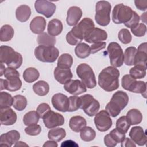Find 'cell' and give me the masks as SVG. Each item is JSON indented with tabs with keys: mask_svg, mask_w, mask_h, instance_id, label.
Instances as JSON below:
<instances>
[{
	"mask_svg": "<svg viewBox=\"0 0 147 147\" xmlns=\"http://www.w3.org/2000/svg\"><path fill=\"white\" fill-rule=\"evenodd\" d=\"M146 83L144 81H137L136 84L132 91V92L141 94L145 98H146Z\"/></svg>",
	"mask_w": 147,
	"mask_h": 147,
	"instance_id": "obj_47",
	"label": "cell"
},
{
	"mask_svg": "<svg viewBox=\"0 0 147 147\" xmlns=\"http://www.w3.org/2000/svg\"><path fill=\"white\" fill-rule=\"evenodd\" d=\"M58 146L57 143L55 141L49 140L47 141L43 145L44 147H57Z\"/></svg>",
	"mask_w": 147,
	"mask_h": 147,
	"instance_id": "obj_57",
	"label": "cell"
},
{
	"mask_svg": "<svg viewBox=\"0 0 147 147\" xmlns=\"http://www.w3.org/2000/svg\"><path fill=\"white\" fill-rule=\"evenodd\" d=\"M122 147H136V144L129 138L126 137L121 142Z\"/></svg>",
	"mask_w": 147,
	"mask_h": 147,
	"instance_id": "obj_55",
	"label": "cell"
},
{
	"mask_svg": "<svg viewBox=\"0 0 147 147\" xmlns=\"http://www.w3.org/2000/svg\"><path fill=\"white\" fill-rule=\"evenodd\" d=\"M20 137V133L12 130L6 133L2 134L0 136V145L2 146L10 147L18 141Z\"/></svg>",
	"mask_w": 147,
	"mask_h": 147,
	"instance_id": "obj_20",
	"label": "cell"
},
{
	"mask_svg": "<svg viewBox=\"0 0 147 147\" xmlns=\"http://www.w3.org/2000/svg\"><path fill=\"white\" fill-rule=\"evenodd\" d=\"M14 146H28V145L22 141H18L14 144Z\"/></svg>",
	"mask_w": 147,
	"mask_h": 147,
	"instance_id": "obj_58",
	"label": "cell"
},
{
	"mask_svg": "<svg viewBox=\"0 0 147 147\" xmlns=\"http://www.w3.org/2000/svg\"><path fill=\"white\" fill-rule=\"evenodd\" d=\"M136 7L140 10L145 11L147 9V0H135Z\"/></svg>",
	"mask_w": 147,
	"mask_h": 147,
	"instance_id": "obj_54",
	"label": "cell"
},
{
	"mask_svg": "<svg viewBox=\"0 0 147 147\" xmlns=\"http://www.w3.org/2000/svg\"><path fill=\"white\" fill-rule=\"evenodd\" d=\"M129 102L127 94L123 91H118L112 96L105 107L106 111L112 117L118 116Z\"/></svg>",
	"mask_w": 147,
	"mask_h": 147,
	"instance_id": "obj_3",
	"label": "cell"
},
{
	"mask_svg": "<svg viewBox=\"0 0 147 147\" xmlns=\"http://www.w3.org/2000/svg\"><path fill=\"white\" fill-rule=\"evenodd\" d=\"M1 63L6 64L8 67L14 69L20 68L22 63V55L16 52L9 46L2 45L0 47Z\"/></svg>",
	"mask_w": 147,
	"mask_h": 147,
	"instance_id": "obj_4",
	"label": "cell"
},
{
	"mask_svg": "<svg viewBox=\"0 0 147 147\" xmlns=\"http://www.w3.org/2000/svg\"><path fill=\"white\" fill-rule=\"evenodd\" d=\"M80 137L86 142H90L94 140L96 137L95 131L90 126H85L80 130Z\"/></svg>",
	"mask_w": 147,
	"mask_h": 147,
	"instance_id": "obj_36",
	"label": "cell"
},
{
	"mask_svg": "<svg viewBox=\"0 0 147 147\" xmlns=\"http://www.w3.org/2000/svg\"><path fill=\"white\" fill-rule=\"evenodd\" d=\"M104 143L105 145L107 147H114L117 144V143L114 140L109 134H106L104 137Z\"/></svg>",
	"mask_w": 147,
	"mask_h": 147,
	"instance_id": "obj_53",
	"label": "cell"
},
{
	"mask_svg": "<svg viewBox=\"0 0 147 147\" xmlns=\"http://www.w3.org/2000/svg\"><path fill=\"white\" fill-rule=\"evenodd\" d=\"M126 117L129 120L130 125H136L141 122L142 115L140 110L136 109H132L127 113Z\"/></svg>",
	"mask_w": 147,
	"mask_h": 147,
	"instance_id": "obj_29",
	"label": "cell"
},
{
	"mask_svg": "<svg viewBox=\"0 0 147 147\" xmlns=\"http://www.w3.org/2000/svg\"><path fill=\"white\" fill-rule=\"evenodd\" d=\"M119 40L124 44L130 43L132 40V36L130 31L126 28L122 29L119 30L118 34Z\"/></svg>",
	"mask_w": 147,
	"mask_h": 147,
	"instance_id": "obj_44",
	"label": "cell"
},
{
	"mask_svg": "<svg viewBox=\"0 0 147 147\" xmlns=\"http://www.w3.org/2000/svg\"><path fill=\"white\" fill-rule=\"evenodd\" d=\"M130 123L126 116L119 117L116 122V128L121 133L125 134L130 128Z\"/></svg>",
	"mask_w": 147,
	"mask_h": 147,
	"instance_id": "obj_41",
	"label": "cell"
},
{
	"mask_svg": "<svg viewBox=\"0 0 147 147\" xmlns=\"http://www.w3.org/2000/svg\"><path fill=\"white\" fill-rule=\"evenodd\" d=\"M16 112L10 107L0 109V121L1 125L10 126L14 124L17 121Z\"/></svg>",
	"mask_w": 147,
	"mask_h": 147,
	"instance_id": "obj_18",
	"label": "cell"
},
{
	"mask_svg": "<svg viewBox=\"0 0 147 147\" xmlns=\"http://www.w3.org/2000/svg\"><path fill=\"white\" fill-rule=\"evenodd\" d=\"M45 126L48 129H52L62 126L64 123V118L60 113L49 111L42 118Z\"/></svg>",
	"mask_w": 147,
	"mask_h": 147,
	"instance_id": "obj_13",
	"label": "cell"
},
{
	"mask_svg": "<svg viewBox=\"0 0 147 147\" xmlns=\"http://www.w3.org/2000/svg\"><path fill=\"white\" fill-rule=\"evenodd\" d=\"M59 51L54 46H37L34 49L36 58L44 63H53L57 59Z\"/></svg>",
	"mask_w": 147,
	"mask_h": 147,
	"instance_id": "obj_9",
	"label": "cell"
},
{
	"mask_svg": "<svg viewBox=\"0 0 147 147\" xmlns=\"http://www.w3.org/2000/svg\"><path fill=\"white\" fill-rule=\"evenodd\" d=\"M82 16V11L78 6H71L67 11L66 21L69 26H75Z\"/></svg>",
	"mask_w": 147,
	"mask_h": 147,
	"instance_id": "obj_23",
	"label": "cell"
},
{
	"mask_svg": "<svg viewBox=\"0 0 147 147\" xmlns=\"http://www.w3.org/2000/svg\"><path fill=\"white\" fill-rule=\"evenodd\" d=\"M64 90L74 95H78L82 94L87 91L86 87L78 79L70 80L64 84Z\"/></svg>",
	"mask_w": 147,
	"mask_h": 147,
	"instance_id": "obj_17",
	"label": "cell"
},
{
	"mask_svg": "<svg viewBox=\"0 0 147 147\" xmlns=\"http://www.w3.org/2000/svg\"><path fill=\"white\" fill-rule=\"evenodd\" d=\"M134 11L132 9L123 3L116 5L113 10L111 18L114 23L116 24H126L130 21L133 16Z\"/></svg>",
	"mask_w": 147,
	"mask_h": 147,
	"instance_id": "obj_7",
	"label": "cell"
},
{
	"mask_svg": "<svg viewBox=\"0 0 147 147\" xmlns=\"http://www.w3.org/2000/svg\"><path fill=\"white\" fill-rule=\"evenodd\" d=\"M136 53L137 48L134 47H129L125 49L124 53V63L126 65L131 66L134 65Z\"/></svg>",
	"mask_w": 147,
	"mask_h": 147,
	"instance_id": "obj_35",
	"label": "cell"
},
{
	"mask_svg": "<svg viewBox=\"0 0 147 147\" xmlns=\"http://www.w3.org/2000/svg\"><path fill=\"white\" fill-rule=\"evenodd\" d=\"M111 10V5L108 1H100L96 3L95 19L98 25L106 26L109 24Z\"/></svg>",
	"mask_w": 147,
	"mask_h": 147,
	"instance_id": "obj_6",
	"label": "cell"
},
{
	"mask_svg": "<svg viewBox=\"0 0 147 147\" xmlns=\"http://www.w3.org/2000/svg\"><path fill=\"white\" fill-rule=\"evenodd\" d=\"M6 79H1V91L5 89L9 91H16L22 86V82L20 79V74L16 69L7 67L4 73Z\"/></svg>",
	"mask_w": 147,
	"mask_h": 147,
	"instance_id": "obj_5",
	"label": "cell"
},
{
	"mask_svg": "<svg viewBox=\"0 0 147 147\" xmlns=\"http://www.w3.org/2000/svg\"><path fill=\"white\" fill-rule=\"evenodd\" d=\"M129 137L135 144L139 146L145 145L146 143V133L141 126L133 127L129 132Z\"/></svg>",
	"mask_w": 147,
	"mask_h": 147,
	"instance_id": "obj_19",
	"label": "cell"
},
{
	"mask_svg": "<svg viewBox=\"0 0 147 147\" xmlns=\"http://www.w3.org/2000/svg\"><path fill=\"white\" fill-rule=\"evenodd\" d=\"M55 79L60 84H64L72 78V73L70 68L56 67L54 69Z\"/></svg>",
	"mask_w": 147,
	"mask_h": 147,
	"instance_id": "obj_22",
	"label": "cell"
},
{
	"mask_svg": "<svg viewBox=\"0 0 147 147\" xmlns=\"http://www.w3.org/2000/svg\"><path fill=\"white\" fill-rule=\"evenodd\" d=\"M53 107L61 112H67L69 109V98L62 93H57L53 95L51 99Z\"/></svg>",
	"mask_w": 147,
	"mask_h": 147,
	"instance_id": "obj_16",
	"label": "cell"
},
{
	"mask_svg": "<svg viewBox=\"0 0 147 147\" xmlns=\"http://www.w3.org/2000/svg\"><path fill=\"white\" fill-rule=\"evenodd\" d=\"M13 98L6 92L1 91L0 93V109L10 107L13 105Z\"/></svg>",
	"mask_w": 147,
	"mask_h": 147,
	"instance_id": "obj_42",
	"label": "cell"
},
{
	"mask_svg": "<svg viewBox=\"0 0 147 147\" xmlns=\"http://www.w3.org/2000/svg\"><path fill=\"white\" fill-rule=\"evenodd\" d=\"M106 42H98L92 44L90 47V51L91 53L94 54L95 53L105 48L106 47Z\"/></svg>",
	"mask_w": 147,
	"mask_h": 147,
	"instance_id": "obj_51",
	"label": "cell"
},
{
	"mask_svg": "<svg viewBox=\"0 0 147 147\" xmlns=\"http://www.w3.org/2000/svg\"><path fill=\"white\" fill-rule=\"evenodd\" d=\"M31 15L30 7L26 5L19 6L16 10V17L17 20L21 22L27 21Z\"/></svg>",
	"mask_w": 147,
	"mask_h": 147,
	"instance_id": "obj_27",
	"label": "cell"
},
{
	"mask_svg": "<svg viewBox=\"0 0 147 147\" xmlns=\"http://www.w3.org/2000/svg\"><path fill=\"white\" fill-rule=\"evenodd\" d=\"M78 146L79 145L74 141L69 140L63 142L61 144V146Z\"/></svg>",
	"mask_w": 147,
	"mask_h": 147,
	"instance_id": "obj_56",
	"label": "cell"
},
{
	"mask_svg": "<svg viewBox=\"0 0 147 147\" xmlns=\"http://www.w3.org/2000/svg\"><path fill=\"white\" fill-rule=\"evenodd\" d=\"M80 109L90 117H93L98 112L100 108L99 102L90 94H85L80 96Z\"/></svg>",
	"mask_w": 147,
	"mask_h": 147,
	"instance_id": "obj_11",
	"label": "cell"
},
{
	"mask_svg": "<svg viewBox=\"0 0 147 147\" xmlns=\"http://www.w3.org/2000/svg\"><path fill=\"white\" fill-rule=\"evenodd\" d=\"M63 29V24L58 19H52L49 21L48 24V33L53 37L59 35Z\"/></svg>",
	"mask_w": 147,
	"mask_h": 147,
	"instance_id": "obj_26",
	"label": "cell"
},
{
	"mask_svg": "<svg viewBox=\"0 0 147 147\" xmlns=\"http://www.w3.org/2000/svg\"><path fill=\"white\" fill-rule=\"evenodd\" d=\"M94 123L96 129L101 132L107 131L110 129L113 124L109 114L104 110L100 111L95 114Z\"/></svg>",
	"mask_w": 147,
	"mask_h": 147,
	"instance_id": "obj_12",
	"label": "cell"
},
{
	"mask_svg": "<svg viewBox=\"0 0 147 147\" xmlns=\"http://www.w3.org/2000/svg\"><path fill=\"white\" fill-rule=\"evenodd\" d=\"M40 76L38 71L33 67L26 68L23 73V78L27 83H33L37 80Z\"/></svg>",
	"mask_w": 147,
	"mask_h": 147,
	"instance_id": "obj_34",
	"label": "cell"
},
{
	"mask_svg": "<svg viewBox=\"0 0 147 147\" xmlns=\"http://www.w3.org/2000/svg\"><path fill=\"white\" fill-rule=\"evenodd\" d=\"M147 61V44L144 42L141 44L137 49V53L135 56L134 65H138L146 69Z\"/></svg>",
	"mask_w": 147,
	"mask_h": 147,
	"instance_id": "obj_21",
	"label": "cell"
},
{
	"mask_svg": "<svg viewBox=\"0 0 147 147\" xmlns=\"http://www.w3.org/2000/svg\"><path fill=\"white\" fill-rule=\"evenodd\" d=\"M122 86V87L130 92H132L133 88H134L136 84L137 83V80L136 79L131 77L130 75H125L121 80Z\"/></svg>",
	"mask_w": 147,
	"mask_h": 147,
	"instance_id": "obj_39",
	"label": "cell"
},
{
	"mask_svg": "<svg viewBox=\"0 0 147 147\" xmlns=\"http://www.w3.org/2000/svg\"><path fill=\"white\" fill-rule=\"evenodd\" d=\"M95 28L93 21L90 18H84L74 26L66 35L67 42L71 45H78L84 39L85 34Z\"/></svg>",
	"mask_w": 147,
	"mask_h": 147,
	"instance_id": "obj_2",
	"label": "cell"
},
{
	"mask_svg": "<svg viewBox=\"0 0 147 147\" xmlns=\"http://www.w3.org/2000/svg\"><path fill=\"white\" fill-rule=\"evenodd\" d=\"M76 74L82 82L88 88H94L96 86L95 74L92 68L87 64H80L76 68Z\"/></svg>",
	"mask_w": 147,
	"mask_h": 147,
	"instance_id": "obj_8",
	"label": "cell"
},
{
	"mask_svg": "<svg viewBox=\"0 0 147 147\" xmlns=\"http://www.w3.org/2000/svg\"><path fill=\"white\" fill-rule=\"evenodd\" d=\"M130 29L132 33L136 37H142L145 35L146 32V26L144 23H139Z\"/></svg>",
	"mask_w": 147,
	"mask_h": 147,
	"instance_id": "obj_46",
	"label": "cell"
},
{
	"mask_svg": "<svg viewBox=\"0 0 147 147\" xmlns=\"http://www.w3.org/2000/svg\"><path fill=\"white\" fill-rule=\"evenodd\" d=\"M51 110V107L48 103H42L40 104L37 107L36 111L38 113L40 118H42L43 117Z\"/></svg>",
	"mask_w": 147,
	"mask_h": 147,
	"instance_id": "obj_50",
	"label": "cell"
},
{
	"mask_svg": "<svg viewBox=\"0 0 147 147\" xmlns=\"http://www.w3.org/2000/svg\"><path fill=\"white\" fill-rule=\"evenodd\" d=\"M80 97L76 95L71 96L69 97V112H73L80 109Z\"/></svg>",
	"mask_w": 147,
	"mask_h": 147,
	"instance_id": "obj_45",
	"label": "cell"
},
{
	"mask_svg": "<svg viewBox=\"0 0 147 147\" xmlns=\"http://www.w3.org/2000/svg\"><path fill=\"white\" fill-rule=\"evenodd\" d=\"M120 72L117 68L109 66L104 68L99 74L98 84L107 92L113 91L119 87Z\"/></svg>",
	"mask_w": 147,
	"mask_h": 147,
	"instance_id": "obj_1",
	"label": "cell"
},
{
	"mask_svg": "<svg viewBox=\"0 0 147 147\" xmlns=\"http://www.w3.org/2000/svg\"><path fill=\"white\" fill-rule=\"evenodd\" d=\"M140 20V16L138 15V14L136 11H134L133 16L131 18V19L130 20V21L129 22L125 24V25L126 27L131 29V28H134L136 26H137L139 24Z\"/></svg>",
	"mask_w": 147,
	"mask_h": 147,
	"instance_id": "obj_52",
	"label": "cell"
},
{
	"mask_svg": "<svg viewBox=\"0 0 147 147\" xmlns=\"http://www.w3.org/2000/svg\"><path fill=\"white\" fill-rule=\"evenodd\" d=\"M37 41L40 45L54 46L56 42V38L48 33L43 32L38 36Z\"/></svg>",
	"mask_w": 147,
	"mask_h": 147,
	"instance_id": "obj_32",
	"label": "cell"
},
{
	"mask_svg": "<svg viewBox=\"0 0 147 147\" xmlns=\"http://www.w3.org/2000/svg\"><path fill=\"white\" fill-rule=\"evenodd\" d=\"M107 38V33L102 29L94 28L84 36V40L88 43H95L105 41Z\"/></svg>",
	"mask_w": 147,
	"mask_h": 147,
	"instance_id": "obj_15",
	"label": "cell"
},
{
	"mask_svg": "<svg viewBox=\"0 0 147 147\" xmlns=\"http://www.w3.org/2000/svg\"><path fill=\"white\" fill-rule=\"evenodd\" d=\"M14 34V30L10 25H3L0 30V40L2 42L9 41Z\"/></svg>",
	"mask_w": 147,
	"mask_h": 147,
	"instance_id": "obj_30",
	"label": "cell"
},
{
	"mask_svg": "<svg viewBox=\"0 0 147 147\" xmlns=\"http://www.w3.org/2000/svg\"><path fill=\"white\" fill-rule=\"evenodd\" d=\"M146 69L142 67L135 65L130 69L129 74L131 77L136 79H142L146 75Z\"/></svg>",
	"mask_w": 147,
	"mask_h": 147,
	"instance_id": "obj_43",
	"label": "cell"
},
{
	"mask_svg": "<svg viewBox=\"0 0 147 147\" xmlns=\"http://www.w3.org/2000/svg\"><path fill=\"white\" fill-rule=\"evenodd\" d=\"M87 122L85 118L80 115H76L72 117L69 122V126L70 129L74 132L78 133L86 126Z\"/></svg>",
	"mask_w": 147,
	"mask_h": 147,
	"instance_id": "obj_25",
	"label": "cell"
},
{
	"mask_svg": "<svg viewBox=\"0 0 147 147\" xmlns=\"http://www.w3.org/2000/svg\"><path fill=\"white\" fill-rule=\"evenodd\" d=\"M73 64L72 56L69 53H63L60 56L57 60V67L70 68Z\"/></svg>",
	"mask_w": 147,
	"mask_h": 147,
	"instance_id": "obj_37",
	"label": "cell"
},
{
	"mask_svg": "<svg viewBox=\"0 0 147 147\" xmlns=\"http://www.w3.org/2000/svg\"><path fill=\"white\" fill-rule=\"evenodd\" d=\"M146 12L144 13V14H142L141 16V20L143 21H144V19H145V21H146Z\"/></svg>",
	"mask_w": 147,
	"mask_h": 147,
	"instance_id": "obj_60",
	"label": "cell"
},
{
	"mask_svg": "<svg viewBox=\"0 0 147 147\" xmlns=\"http://www.w3.org/2000/svg\"><path fill=\"white\" fill-rule=\"evenodd\" d=\"M6 68L5 67V65H3V63H1V74H0V76H2L3 75H4V73L6 71Z\"/></svg>",
	"mask_w": 147,
	"mask_h": 147,
	"instance_id": "obj_59",
	"label": "cell"
},
{
	"mask_svg": "<svg viewBox=\"0 0 147 147\" xmlns=\"http://www.w3.org/2000/svg\"><path fill=\"white\" fill-rule=\"evenodd\" d=\"M75 53L78 57L85 59L88 57L91 53L90 47L84 42H80L76 45L75 48Z\"/></svg>",
	"mask_w": 147,
	"mask_h": 147,
	"instance_id": "obj_33",
	"label": "cell"
},
{
	"mask_svg": "<svg viewBox=\"0 0 147 147\" xmlns=\"http://www.w3.org/2000/svg\"><path fill=\"white\" fill-rule=\"evenodd\" d=\"M66 136V131L63 128L54 127L51 129L48 133V137L49 140L59 142Z\"/></svg>",
	"mask_w": 147,
	"mask_h": 147,
	"instance_id": "obj_31",
	"label": "cell"
},
{
	"mask_svg": "<svg viewBox=\"0 0 147 147\" xmlns=\"http://www.w3.org/2000/svg\"><path fill=\"white\" fill-rule=\"evenodd\" d=\"M107 51L109 54L111 65L114 67H121L124 62L123 51L119 44L111 42L109 44Z\"/></svg>",
	"mask_w": 147,
	"mask_h": 147,
	"instance_id": "obj_10",
	"label": "cell"
},
{
	"mask_svg": "<svg viewBox=\"0 0 147 147\" xmlns=\"http://www.w3.org/2000/svg\"><path fill=\"white\" fill-rule=\"evenodd\" d=\"M27 106L26 98L21 95H17L13 97V106L18 111H22Z\"/></svg>",
	"mask_w": 147,
	"mask_h": 147,
	"instance_id": "obj_40",
	"label": "cell"
},
{
	"mask_svg": "<svg viewBox=\"0 0 147 147\" xmlns=\"http://www.w3.org/2000/svg\"><path fill=\"white\" fill-rule=\"evenodd\" d=\"M30 30L34 34H41L43 33L46 28V20L41 16L35 17L30 22L29 25Z\"/></svg>",
	"mask_w": 147,
	"mask_h": 147,
	"instance_id": "obj_24",
	"label": "cell"
},
{
	"mask_svg": "<svg viewBox=\"0 0 147 147\" xmlns=\"http://www.w3.org/2000/svg\"><path fill=\"white\" fill-rule=\"evenodd\" d=\"M33 90L36 94L42 96L48 94L49 91V86L47 82L39 80L33 84Z\"/></svg>",
	"mask_w": 147,
	"mask_h": 147,
	"instance_id": "obj_28",
	"label": "cell"
},
{
	"mask_svg": "<svg viewBox=\"0 0 147 147\" xmlns=\"http://www.w3.org/2000/svg\"><path fill=\"white\" fill-rule=\"evenodd\" d=\"M25 133L29 136H37L38 135L41 131V127L40 125L34 124L28 126L25 128Z\"/></svg>",
	"mask_w": 147,
	"mask_h": 147,
	"instance_id": "obj_48",
	"label": "cell"
},
{
	"mask_svg": "<svg viewBox=\"0 0 147 147\" xmlns=\"http://www.w3.org/2000/svg\"><path fill=\"white\" fill-rule=\"evenodd\" d=\"M109 134L117 143H121L125 138V134L120 132L117 128L112 130Z\"/></svg>",
	"mask_w": 147,
	"mask_h": 147,
	"instance_id": "obj_49",
	"label": "cell"
},
{
	"mask_svg": "<svg viewBox=\"0 0 147 147\" xmlns=\"http://www.w3.org/2000/svg\"><path fill=\"white\" fill-rule=\"evenodd\" d=\"M34 7L38 13L44 15L47 18H50L55 13L56 6L47 0H37L35 1Z\"/></svg>",
	"mask_w": 147,
	"mask_h": 147,
	"instance_id": "obj_14",
	"label": "cell"
},
{
	"mask_svg": "<svg viewBox=\"0 0 147 147\" xmlns=\"http://www.w3.org/2000/svg\"><path fill=\"white\" fill-rule=\"evenodd\" d=\"M40 117L36 111H30L26 113L23 118V122L26 126L37 124L38 122Z\"/></svg>",
	"mask_w": 147,
	"mask_h": 147,
	"instance_id": "obj_38",
	"label": "cell"
}]
</instances>
